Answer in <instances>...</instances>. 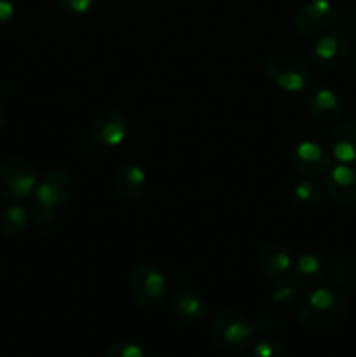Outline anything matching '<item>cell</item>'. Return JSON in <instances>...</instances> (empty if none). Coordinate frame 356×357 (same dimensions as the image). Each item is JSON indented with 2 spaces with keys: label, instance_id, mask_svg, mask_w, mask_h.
I'll return each mask as SVG.
<instances>
[{
  "label": "cell",
  "instance_id": "obj_6",
  "mask_svg": "<svg viewBox=\"0 0 356 357\" xmlns=\"http://www.w3.org/2000/svg\"><path fill=\"white\" fill-rule=\"evenodd\" d=\"M335 10L328 0H309L297 9L293 24L302 37H318L334 26Z\"/></svg>",
  "mask_w": 356,
  "mask_h": 357
},
{
  "label": "cell",
  "instance_id": "obj_11",
  "mask_svg": "<svg viewBox=\"0 0 356 357\" xmlns=\"http://www.w3.org/2000/svg\"><path fill=\"white\" fill-rule=\"evenodd\" d=\"M304 108L313 121L332 124L342 114V103L335 91L328 87H313L304 94Z\"/></svg>",
  "mask_w": 356,
  "mask_h": 357
},
{
  "label": "cell",
  "instance_id": "obj_14",
  "mask_svg": "<svg viewBox=\"0 0 356 357\" xmlns=\"http://www.w3.org/2000/svg\"><path fill=\"white\" fill-rule=\"evenodd\" d=\"M328 150L339 164L356 166V121L335 126L328 138Z\"/></svg>",
  "mask_w": 356,
  "mask_h": 357
},
{
  "label": "cell",
  "instance_id": "obj_32",
  "mask_svg": "<svg viewBox=\"0 0 356 357\" xmlns=\"http://www.w3.org/2000/svg\"><path fill=\"white\" fill-rule=\"evenodd\" d=\"M355 59H356V51H355Z\"/></svg>",
  "mask_w": 356,
  "mask_h": 357
},
{
  "label": "cell",
  "instance_id": "obj_12",
  "mask_svg": "<svg viewBox=\"0 0 356 357\" xmlns=\"http://www.w3.org/2000/svg\"><path fill=\"white\" fill-rule=\"evenodd\" d=\"M327 195L339 206L356 204V167L348 164H337L328 169L325 181Z\"/></svg>",
  "mask_w": 356,
  "mask_h": 357
},
{
  "label": "cell",
  "instance_id": "obj_26",
  "mask_svg": "<svg viewBox=\"0 0 356 357\" xmlns=\"http://www.w3.org/2000/svg\"><path fill=\"white\" fill-rule=\"evenodd\" d=\"M356 278V271L349 261H337L334 268V281L337 284H351Z\"/></svg>",
  "mask_w": 356,
  "mask_h": 357
},
{
  "label": "cell",
  "instance_id": "obj_3",
  "mask_svg": "<svg viewBox=\"0 0 356 357\" xmlns=\"http://www.w3.org/2000/svg\"><path fill=\"white\" fill-rule=\"evenodd\" d=\"M213 342L227 352H241L250 345L255 330L251 321L234 310L216 314L209 328Z\"/></svg>",
  "mask_w": 356,
  "mask_h": 357
},
{
  "label": "cell",
  "instance_id": "obj_13",
  "mask_svg": "<svg viewBox=\"0 0 356 357\" xmlns=\"http://www.w3.org/2000/svg\"><path fill=\"white\" fill-rule=\"evenodd\" d=\"M327 260L316 253H304L297 258L290 268V275L299 282L302 288H314L320 286L328 278Z\"/></svg>",
  "mask_w": 356,
  "mask_h": 357
},
{
  "label": "cell",
  "instance_id": "obj_23",
  "mask_svg": "<svg viewBox=\"0 0 356 357\" xmlns=\"http://www.w3.org/2000/svg\"><path fill=\"white\" fill-rule=\"evenodd\" d=\"M105 357H145V352H143V349L136 342L122 338V340L114 342L108 347Z\"/></svg>",
  "mask_w": 356,
  "mask_h": 357
},
{
  "label": "cell",
  "instance_id": "obj_10",
  "mask_svg": "<svg viewBox=\"0 0 356 357\" xmlns=\"http://www.w3.org/2000/svg\"><path fill=\"white\" fill-rule=\"evenodd\" d=\"M73 194V181L63 171H51L38 180L34 192L35 204L49 209H59Z\"/></svg>",
  "mask_w": 356,
  "mask_h": 357
},
{
  "label": "cell",
  "instance_id": "obj_15",
  "mask_svg": "<svg viewBox=\"0 0 356 357\" xmlns=\"http://www.w3.org/2000/svg\"><path fill=\"white\" fill-rule=\"evenodd\" d=\"M292 255L288 248L279 243H265L257 253V267L271 279L283 278L292 268Z\"/></svg>",
  "mask_w": 356,
  "mask_h": 357
},
{
  "label": "cell",
  "instance_id": "obj_22",
  "mask_svg": "<svg viewBox=\"0 0 356 357\" xmlns=\"http://www.w3.org/2000/svg\"><path fill=\"white\" fill-rule=\"evenodd\" d=\"M253 357H290L285 345L274 338H262L255 344Z\"/></svg>",
  "mask_w": 356,
  "mask_h": 357
},
{
  "label": "cell",
  "instance_id": "obj_25",
  "mask_svg": "<svg viewBox=\"0 0 356 357\" xmlns=\"http://www.w3.org/2000/svg\"><path fill=\"white\" fill-rule=\"evenodd\" d=\"M334 26H337L341 31L353 35L356 38V10L344 9L341 13H335Z\"/></svg>",
  "mask_w": 356,
  "mask_h": 357
},
{
  "label": "cell",
  "instance_id": "obj_21",
  "mask_svg": "<svg viewBox=\"0 0 356 357\" xmlns=\"http://www.w3.org/2000/svg\"><path fill=\"white\" fill-rule=\"evenodd\" d=\"M34 220L35 229L42 236H47L58 225V209H49L34 202Z\"/></svg>",
  "mask_w": 356,
  "mask_h": 357
},
{
  "label": "cell",
  "instance_id": "obj_31",
  "mask_svg": "<svg viewBox=\"0 0 356 357\" xmlns=\"http://www.w3.org/2000/svg\"><path fill=\"white\" fill-rule=\"evenodd\" d=\"M150 357H166V356H163V354H154V356H150Z\"/></svg>",
  "mask_w": 356,
  "mask_h": 357
},
{
  "label": "cell",
  "instance_id": "obj_28",
  "mask_svg": "<svg viewBox=\"0 0 356 357\" xmlns=\"http://www.w3.org/2000/svg\"><path fill=\"white\" fill-rule=\"evenodd\" d=\"M251 324H253L255 331H271L272 328L278 324V321H276L272 316H260L255 323Z\"/></svg>",
  "mask_w": 356,
  "mask_h": 357
},
{
  "label": "cell",
  "instance_id": "obj_2",
  "mask_svg": "<svg viewBox=\"0 0 356 357\" xmlns=\"http://www.w3.org/2000/svg\"><path fill=\"white\" fill-rule=\"evenodd\" d=\"M267 75L278 89L299 94L309 86V70L297 52L279 49L272 52L267 61Z\"/></svg>",
  "mask_w": 356,
  "mask_h": 357
},
{
  "label": "cell",
  "instance_id": "obj_8",
  "mask_svg": "<svg viewBox=\"0 0 356 357\" xmlns=\"http://www.w3.org/2000/svg\"><path fill=\"white\" fill-rule=\"evenodd\" d=\"M351 54V40L341 30L323 33L311 47V61L320 68H337Z\"/></svg>",
  "mask_w": 356,
  "mask_h": 357
},
{
  "label": "cell",
  "instance_id": "obj_19",
  "mask_svg": "<svg viewBox=\"0 0 356 357\" xmlns=\"http://www.w3.org/2000/svg\"><path fill=\"white\" fill-rule=\"evenodd\" d=\"M321 195H323V192H321L320 183L314 181L313 178L299 180L292 187V192H290V197H292L293 204L302 209H311L320 204Z\"/></svg>",
  "mask_w": 356,
  "mask_h": 357
},
{
  "label": "cell",
  "instance_id": "obj_24",
  "mask_svg": "<svg viewBox=\"0 0 356 357\" xmlns=\"http://www.w3.org/2000/svg\"><path fill=\"white\" fill-rule=\"evenodd\" d=\"M54 3L63 13L80 16V14L89 13L94 7V3H96V0H54Z\"/></svg>",
  "mask_w": 356,
  "mask_h": 357
},
{
  "label": "cell",
  "instance_id": "obj_4",
  "mask_svg": "<svg viewBox=\"0 0 356 357\" xmlns=\"http://www.w3.org/2000/svg\"><path fill=\"white\" fill-rule=\"evenodd\" d=\"M37 171L28 160L13 157L0 162V197L7 201H24L37 188Z\"/></svg>",
  "mask_w": 356,
  "mask_h": 357
},
{
  "label": "cell",
  "instance_id": "obj_18",
  "mask_svg": "<svg viewBox=\"0 0 356 357\" xmlns=\"http://www.w3.org/2000/svg\"><path fill=\"white\" fill-rule=\"evenodd\" d=\"M30 225V211L21 204H9L0 213V230L6 237H20Z\"/></svg>",
  "mask_w": 356,
  "mask_h": 357
},
{
  "label": "cell",
  "instance_id": "obj_30",
  "mask_svg": "<svg viewBox=\"0 0 356 357\" xmlns=\"http://www.w3.org/2000/svg\"><path fill=\"white\" fill-rule=\"evenodd\" d=\"M7 96V87L3 86L2 82H0V100H2V98H6Z\"/></svg>",
  "mask_w": 356,
  "mask_h": 357
},
{
  "label": "cell",
  "instance_id": "obj_16",
  "mask_svg": "<svg viewBox=\"0 0 356 357\" xmlns=\"http://www.w3.org/2000/svg\"><path fill=\"white\" fill-rule=\"evenodd\" d=\"M171 310L181 323L198 324L208 316V303L194 289H180L171 300Z\"/></svg>",
  "mask_w": 356,
  "mask_h": 357
},
{
  "label": "cell",
  "instance_id": "obj_7",
  "mask_svg": "<svg viewBox=\"0 0 356 357\" xmlns=\"http://www.w3.org/2000/svg\"><path fill=\"white\" fill-rule=\"evenodd\" d=\"M293 169L306 178H318L328 173L332 167V155L320 143L304 139L297 143L290 155Z\"/></svg>",
  "mask_w": 356,
  "mask_h": 357
},
{
  "label": "cell",
  "instance_id": "obj_29",
  "mask_svg": "<svg viewBox=\"0 0 356 357\" xmlns=\"http://www.w3.org/2000/svg\"><path fill=\"white\" fill-rule=\"evenodd\" d=\"M6 122H7V115H6V112H3L2 108H0V129H2L3 126H6Z\"/></svg>",
  "mask_w": 356,
  "mask_h": 357
},
{
  "label": "cell",
  "instance_id": "obj_27",
  "mask_svg": "<svg viewBox=\"0 0 356 357\" xmlns=\"http://www.w3.org/2000/svg\"><path fill=\"white\" fill-rule=\"evenodd\" d=\"M16 16V7L10 0H0V28H6L7 24L13 23Z\"/></svg>",
  "mask_w": 356,
  "mask_h": 357
},
{
  "label": "cell",
  "instance_id": "obj_20",
  "mask_svg": "<svg viewBox=\"0 0 356 357\" xmlns=\"http://www.w3.org/2000/svg\"><path fill=\"white\" fill-rule=\"evenodd\" d=\"M302 293L304 288L292 278V275H290V278H285V275H283V278L276 279L274 284L271 286L269 296H271V300L276 305H288V303L297 302V300L302 296Z\"/></svg>",
  "mask_w": 356,
  "mask_h": 357
},
{
  "label": "cell",
  "instance_id": "obj_9",
  "mask_svg": "<svg viewBox=\"0 0 356 357\" xmlns=\"http://www.w3.org/2000/svg\"><path fill=\"white\" fill-rule=\"evenodd\" d=\"M91 136L98 145L115 149L124 143L128 136V121L122 112L115 108H103L94 115L91 122Z\"/></svg>",
  "mask_w": 356,
  "mask_h": 357
},
{
  "label": "cell",
  "instance_id": "obj_17",
  "mask_svg": "<svg viewBox=\"0 0 356 357\" xmlns=\"http://www.w3.org/2000/svg\"><path fill=\"white\" fill-rule=\"evenodd\" d=\"M115 192L124 201H138L147 188V173L138 164H126L115 171Z\"/></svg>",
  "mask_w": 356,
  "mask_h": 357
},
{
  "label": "cell",
  "instance_id": "obj_5",
  "mask_svg": "<svg viewBox=\"0 0 356 357\" xmlns=\"http://www.w3.org/2000/svg\"><path fill=\"white\" fill-rule=\"evenodd\" d=\"M129 295L145 309H157L168 296V279L150 264H142L129 275Z\"/></svg>",
  "mask_w": 356,
  "mask_h": 357
},
{
  "label": "cell",
  "instance_id": "obj_1",
  "mask_svg": "<svg viewBox=\"0 0 356 357\" xmlns=\"http://www.w3.org/2000/svg\"><path fill=\"white\" fill-rule=\"evenodd\" d=\"M300 324L314 335H332L344 326L348 319L346 300L337 291L314 286L297 300Z\"/></svg>",
  "mask_w": 356,
  "mask_h": 357
}]
</instances>
